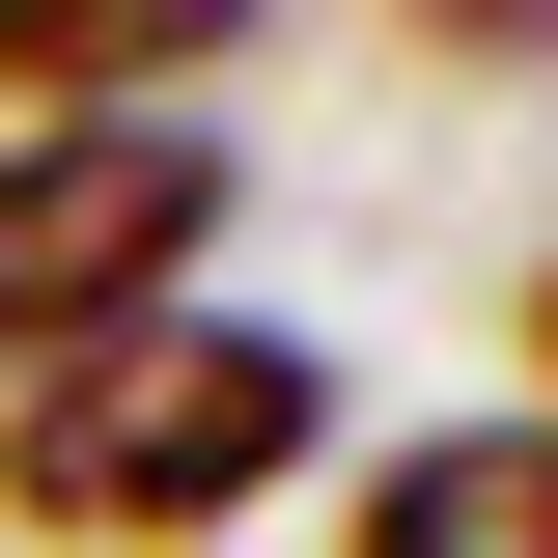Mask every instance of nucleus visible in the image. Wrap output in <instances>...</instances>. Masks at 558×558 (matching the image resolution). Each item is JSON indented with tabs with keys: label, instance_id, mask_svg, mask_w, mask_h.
I'll return each instance as SVG.
<instances>
[{
	"label": "nucleus",
	"instance_id": "4",
	"mask_svg": "<svg viewBox=\"0 0 558 558\" xmlns=\"http://www.w3.org/2000/svg\"><path fill=\"white\" fill-rule=\"evenodd\" d=\"M196 28H252V0H0V84L112 112V57H196Z\"/></svg>",
	"mask_w": 558,
	"mask_h": 558
},
{
	"label": "nucleus",
	"instance_id": "5",
	"mask_svg": "<svg viewBox=\"0 0 558 558\" xmlns=\"http://www.w3.org/2000/svg\"><path fill=\"white\" fill-rule=\"evenodd\" d=\"M418 57H558V0H391Z\"/></svg>",
	"mask_w": 558,
	"mask_h": 558
},
{
	"label": "nucleus",
	"instance_id": "1",
	"mask_svg": "<svg viewBox=\"0 0 558 558\" xmlns=\"http://www.w3.org/2000/svg\"><path fill=\"white\" fill-rule=\"evenodd\" d=\"M307 336H252V307H140V336H84V363H28L0 391V531H57V558H168V531H223V502H279L307 475Z\"/></svg>",
	"mask_w": 558,
	"mask_h": 558
},
{
	"label": "nucleus",
	"instance_id": "6",
	"mask_svg": "<svg viewBox=\"0 0 558 558\" xmlns=\"http://www.w3.org/2000/svg\"><path fill=\"white\" fill-rule=\"evenodd\" d=\"M531 418H558V279H531Z\"/></svg>",
	"mask_w": 558,
	"mask_h": 558
},
{
	"label": "nucleus",
	"instance_id": "2",
	"mask_svg": "<svg viewBox=\"0 0 558 558\" xmlns=\"http://www.w3.org/2000/svg\"><path fill=\"white\" fill-rule=\"evenodd\" d=\"M196 252H223V140L196 112H28L0 140V391L84 363V336H140Z\"/></svg>",
	"mask_w": 558,
	"mask_h": 558
},
{
	"label": "nucleus",
	"instance_id": "3",
	"mask_svg": "<svg viewBox=\"0 0 558 558\" xmlns=\"http://www.w3.org/2000/svg\"><path fill=\"white\" fill-rule=\"evenodd\" d=\"M363 558H558V418H418L363 475Z\"/></svg>",
	"mask_w": 558,
	"mask_h": 558
}]
</instances>
